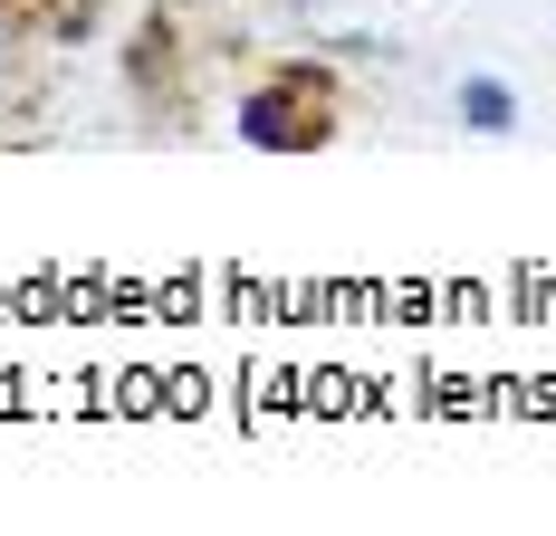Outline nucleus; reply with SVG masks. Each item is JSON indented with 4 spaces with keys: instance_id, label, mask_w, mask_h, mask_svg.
Segmentation results:
<instances>
[{
    "instance_id": "2",
    "label": "nucleus",
    "mask_w": 556,
    "mask_h": 536,
    "mask_svg": "<svg viewBox=\"0 0 556 536\" xmlns=\"http://www.w3.org/2000/svg\"><path fill=\"white\" fill-rule=\"evenodd\" d=\"M460 125L470 135H508L518 125V97H508L500 77H460Z\"/></svg>"
},
{
    "instance_id": "1",
    "label": "nucleus",
    "mask_w": 556,
    "mask_h": 536,
    "mask_svg": "<svg viewBox=\"0 0 556 536\" xmlns=\"http://www.w3.org/2000/svg\"><path fill=\"white\" fill-rule=\"evenodd\" d=\"M240 135H250V144H269V154H288V144H317V135H327V125H317V106H298V97H250V106H240Z\"/></svg>"
}]
</instances>
